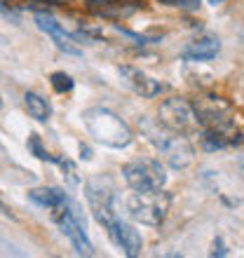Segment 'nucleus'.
<instances>
[{
    "mask_svg": "<svg viewBox=\"0 0 244 258\" xmlns=\"http://www.w3.org/2000/svg\"><path fill=\"white\" fill-rule=\"evenodd\" d=\"M157 117H160V124H162V127L171 129V132H178V134L197 127V117H195L193 103H188L186 99H176V96L160 103Z\"/></svg>",
    "mask_w": 244,
    "mask_h": 258,
    "instance_id": "obj_4",
    "label": "nucleus"
},
{
    "mask_svg": "<svg viewBox=\"0 0 244 258\" xmlns=\"http://www.w3.org/2000/svg\"><path fill=\"white\" fill-rule=\"evenodd\" d=\"M35 24H38V28H40V31H45V33L54 40V45L61 49V52H66V54H80V49L73 45V40L66 35V31L61 28L59 21H56L52 14H47V10L35 14Z\"/></svg>",
    "mask_w": 244,
    "mask_h": 258,
    "instance_id": "obj_8",
    "label": "nucleus"
},
{
    "mask_svg": "<svg viewBox=\"0 0 244 258\" xmlns=\"http://www.w3.org/2000/svg\"><path fill=\"white\" fill-rule=\"evenodd\" d=\"M162 5H171V7H181V10H197L200 0H157Z\"/></svg>",
    "mask_w": 244,
    "mask_h": 258,
    "instance_id": "obj_14",
    "label": "nucleus"
},
{
    "mask_svg": "<svg viewBox=\"0 0 244 258\" xmlns=\"http://www.w3.org/2000/svg\"><path fill=\"white\" fill-rule=\"evenodd\" d=\"M82 122H85L87 134L92 136L94 141L101 143V146H108V148H127L129 143L134 141V134H132L129 124L108 108H101V106L87 108L82 113Z\"/></svg>",
    "mask_w": 244,
    "mask_h": 258,
    "instance_id": "obj_1",
    "label": "nucleus"
},
{
    "mask_svg": "<svg viewBox=\"0 0 244 258\" xmlns=\"http://www.w3.org/2000/svg\"><path fill=\"white\" fill-rule=\"evenodd\" d=\"M108 235H110V239H113V242H115V244L120 246V249L127 253L129 258H134V256H139V253H141V244H143L141 232L136 230L132 223L122 221V218H115V221H113V225L108 228Z\"/></svg>",
    "mask_w": 244,
    "mask_h": 258,
    "instance_id": "obj_7",
    "label": "nucleus"
},
{
    "mask_svg": "<svg viewBox=\"0 0 244 258\" xmlns=\"http://www.w3.org/2000/svg\"><path fill=\"white\" fill-rule=\"evenodd\" d=\"M49 85H52L56 94H66V92L73 89V78L66 73H52L49 75Z\"/></svg>",
    "mask_w": 244,
    "mask_h": 258,
    "instance_id": "obj_12",
    "label": "nucleus"
},
{
    "mask_svg": "<svg viewBox=\"0 0 244 258\" xmlns=\"http://www.w3.org/2000/svg\"><path fill=\"white\" fill-rule=\"evenodd\" d=\"M157 150H162L167 162L174 167V169H186L193 160H195V150L190 146V141L186 136H181L178 132H171V129L164 127L162 134L157 136V141L153 143Z\"/></svg>",
    "mask_w": 244,
    "mask_h": 258,
    "instance_id": "obj_5",
    "label": "nucleus"
},
{
    "mask_svg": "<svg viewBox=\"0 0 244 258\" xmlns=\"http://www.w3.org/2000/svg\"><path fill=\"white\" fill-rule=\"evenodd\" d=\"M218 52H221V40L216 35H202V38L193 40L188 47L183 49V56L188 61H209Z\"/></svg>",
    "mask_w": 244,
    "mask_h": 258,
    "instance_id": "obj_9",
    "label": "nucleus"
},
{
    "mask_svg": "<svg viewBox=\"0 0 244 258\" xmlns=\"http://www.w3.org/2000/svg\"><path fill=\"white\" fill-rule=\"evenodd\" d=\"M0 108H3V94H0Z\"/></svg>",
    "mask_w": 244,
    "mask_h": 258,
    "instance_id": "obj_17",
    "label": "nucleus"
},
{
    "mask_svg": "<svg viewBox=\"0 0 244 258\" xmlns=\"http://www.w3.org/2000/svg\"><path fill=\"white\" fill-rule=\"evenodd\" d=\"M28 197L33 200L38 207H45V209H64L68 204V197L66 192H61L59 188H33V190L28 192Z\"/></svg>",
    "mask_w": 244,
    "mask_h": 258,
    "instance_id": "obj_10",
    "label": "nucleus"
},
{
    "mask_svg": "<svg viewBox=\"0 0 244 258\" xmlns=\"http://www.w3.org/2000/svg\"><path fill=\"white\" fill-rule=\"evenodd\" d=\"M117 73H120L122 82H125L134 94L143 96V99H153V96H157L164 89L162 82L153 80L150 75H146L143 71H139V68H134V66H120Z\"/></svg>",
    "mask_w": 244,
    "mask_h": 258,
    "instance_id": "obj_6",
    "label": "nucleus"
},
{
    "mask_svg": "<svg viewBox=\"0 0 244 258\" xmlns=\"http://www.w3.org/2000/svg\"><path fill=\"white\" fill-rule=\"evenodd\" d=\"M122 176L132 190H157L167 183L164 167L150 157H139V160L127 162L122 167Z\"/></svg>",
    "mask_w": 244,
    "mask_h": 258,
    "instance_id": "obj_3",
    "label": "nucleus"
},
{
    "mask_svg": "<svg viewBox=\"0 0 244 258\" xmlns=\"http://www.w3.org/2000/svg\"><path fill=\"white\" fill-rule=\"evenodd\" d=\"M89 5H110V3H115V0H87Z\"/></svg>",
    "mask_w": 244,
    "mask_h": 258,
    "instance_id": "obj_15",
    "label": "nucleus"
},
{
    "mask_svg": "<svg viewBox=\"0 0 244 258\" xmlns=\"http://www.w3.org/2000/svg\"><path fill=\"white\" fill-rule=\"evenodd\" d=\"M171 209V195L162 188L157 190H134L127 197V211L136 223L157 228L164 223V218Z\"/></svg>",
    "mask_w": 244,
    "mask_h": 258,
    "instance_id": "obj_2",
    "label": "nucleus"
},
{
    "mask_svg": "<svg viewBox=\"0 0 244 258\" xmlns=\"http://www.w3.org/2000/svg\"><path fill=\"white\" fill-rule=\"evenodd\" d=\"M28 150H31V153H33L38 160H42V162H54V155H49L47 150L42 148L40 136H38V134H31V136H28Z\"/></svg>",
    "mask_w": 244,
    "mask_h": 258,
    "instance_id": "obj_13",
    "label": "nucleus"
},
{
    "mask_svg": "<svg viewBox=\"0 0 244 258\" xmlns=\"http://www.w3.org/2000/svg\"><path fill=\"white\" fill-rule=\"evenodd\" d=\"M24 106H26L28 115L35 117L38 122H47L49 115H52V108H49L47 99H42V96L35 94V92H26V96H24Z\"/></svg>",
    "mask_w": 244,
    "mask_h": 258,
    "instance_id": "obj_11",
    "label": "nucleus"
},
{
    "mask_svg": "<svg viewBox=\"0 0 244 258\" xmlns=\"http://www.w3.org/2000/svg\"><path fill=\"white\" fill-rule=\"evenodd\" d=\"M47 3H59V0H47Z\"/></svg>",
    "mask_w": 244,
    "mask_h": 258,
    "instance_id": "obj_18",
    "label": "nucleus"
},
{
    "mask_svg": "<svg viewBox=\"0 0 244 258\" xmlns=\"http://www.w3.org/2000/svg\"><path fill=\"white\" fill-rule=\"evenodd\" d=\"M223 0H209V5H221Z\"/></svg>",
    "mask_w": 244,
    "mask_h": 258,
    "instance_id": "obj_16",
    "label": "nucleus"
}]
</instances>
